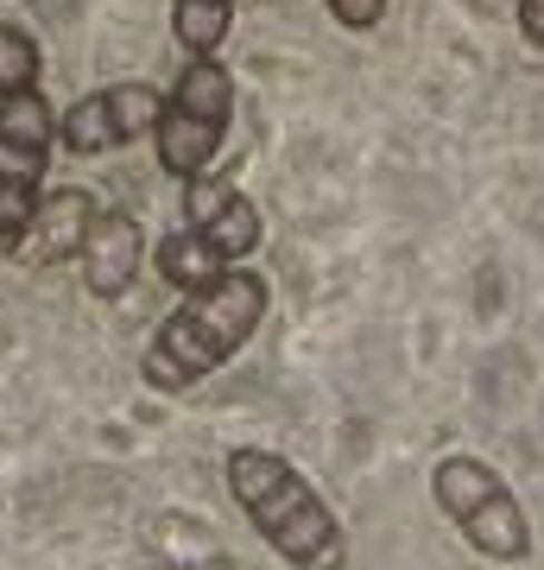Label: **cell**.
<instances>
[{
  "mask_svg": "<svg viewBox=\"0 0 544 570\" xmlns=\"http://www.w3.org/2000/svg\"><path fill=\"white\" fill-rule=\"evenodd\" d=\"M266 305H273V292H266V279L254 266H222L209 285L184 292V305L165 317L159 336H152L146 355H140L146 387L190 393L197 381H209V374L260 330Z\"/></svg>",
  "mask_w": 544,
  "mask_h": 570,
  "instance_id": "cell-1",
  "label": "cell"
},
{
  "mask_svg": "<svg viewBox=\"0 0 544 570\" xmlns=\"http://www.w3.org/2000/svg\"><path fill=\"white\" fill-rule=\"evenodd\" d=\"M228 489L247 508L254 532L298 570H343L348 539L343 520L323 508V494L304 482V469H291L273 450H228Z\"/></svg>",
  "mask_w": 544,
  "mask_h": 570,
  "instance_id": "cell-2",
  "label": "cell"
},
{
  "mask_svg": "<svg viewBox=\"0 0 544 570\" xmlns=\"http://www.w3.org/2000/svg\"><path fill=\"white\" fill-rule=\"evenodd\" d=\"M260 209L247 190H235V178L222 171H197L184 178V228H171L159 242V279L178 292L209 285L222 266H241L260 247Z\"/></svg>",
  "mask_w": 544,
  "mask_h": 570,
  "instance_id": "cell-3",
  "label": "cell"
},
{
  "mask_svg": "<svg viewBox=\"0 0 544 570\" xmlns=\"http://www.w3.org/2000/svg\"><path fill=\"white\" fill-rule=\"evenodd\" d=\"M228 121H235V77L222 70V58H184V77L165 96V115L152 127L159 165L171 178H197L209 171V159L222 153Z\"/></svg>",
  "mask_w": 544,
  "mask_h": 570,
  "instance_id": "cell-4",
  "label": "cell"
},
{
  "mask_svg": "<svg viewBox=\"0 0 544 570\" xmlns=\"http://www.w3.org/2000/svg\"><path fill=\"white\" fill-rule=\"evenodd\" d=\"M431 494L482 558H494V564L532 558V520H525L520 494L506 489L501 469H487L482 456H444L431 469Z\"/></svg>",
  "mask_w": 544,
  "mask_h": 570,
  "instance_id": "cell-5",
  "label": "cell"
},
{
  "mask_svg": "<svg viewBox=\"0 0 544 570\" xmlns=\"http://www.w3.org/2000/svg\"><path fill=\"white\" fill-rule=\"evenodd\" d=\"M58 146V115L39 89L0 96V235L13 242L39 204V178Z\"/></svg>",
  "mask_w": 544,
  "mask_h": 570,
  "instance_id": "cell-6",
  "label": "cell"
},
{
  "mask_svg": "<svg viewBox=\"0 0 544 570\" xmlns=\"http://www.w3.org/2000/svg\"><path fill=\"white\" fill-rule=\"evenodd\" d=\"M159 115L165 96L152 82H108V89H89L70 115H58V146L77 159H101V153H121L133 140H152Z\"/></svg>",
  "mask_w": 544,
  "mask_h": 570,
  "instance_id": "cell-7",
  "label": "cell"
},
{
  "mask_svg": "<svg viewBox=\"0 0 544 570\" xmlns=\"http://www.w3.org/2000/svg\"><path fill=\"white\" fill-rule=\"evenodd\" d=\"M82 285L96 298H121L127 285L140 279V261H146V223L133 209H96V223L82 235Z\"/></svg>",
  "mask_w": 544,
  "mask_h": 570,
  "instance_id": "cell-8",
  "label": "cell"
},
{
  "mask_svg": "<svg viewBox=\"0 0 544 570\" xmlns=\"http://www.w3.org/2000/svg\"><path fill=\"white\" fill-rule=\"evenodd\" d=\"M89 223H96V197H89V190H77V184H70V190H51V197H39V204H32L26 228L13 235V261H20V266L77 261Z\"/></svg>",
  "mask_w": 544,
  "mask_h": 570,
  "instance_id": "cell-9",
  "label": "cell"
},
{
  "mask_svg": "<svg viewBox=\"0 0 544 570\" xmlns=\"http://www.w3.org/2000/svg\"><path fill=\"white\" fill-rule=\"evenodd\" d=\"M228 26H235V0H171V32L184 58H216Z\"/></svg>",
  "mask_w": 544,
  "mask_h": 570,
  "instance_id": "cell-10",
  "label": "cell"
},
{
  "mask_svg": "<svg viewBox=\"0 0 544 570\" xmlns=\"http://www.w3.org/2000/svg\"><path fill=\"white\" fill-rule=\"evenodd\" d=\"M39 45H32V32H20V26L0 20V96H20V89H39Z\"/></svg>",
  "mask_w": 544,
  "mask_h": 570,
  "instance_id": "cell-11",
  "label": "cell"
},
{
  "mask_svg": "<svg viewBox=\"0 0 544 570\" xmlns=\"http://www.w3.org/2000/svg\"><path fill=\"white\" fill-rule=\"evenodd\" d=\"M329 13H336V26H348V32H374V26L386 20V7L393 0H323Z\"/></svg>",
  "mask_w": 544,
  "mask_h": 570,
  "instance_id": "cell-12",
  "label": "cell"
},
{
  "mask_svg": "<svg viewBox=\"0 0 544 570\" xmlns=\"http://www.w3.org/2000/svg\"><path fill=\"white\" fill-rule=\"evenodd\" d=\"M520 32L525 45H544V0H520Z\"/></svg>",
  "mask_w": 544,
  "mask_h": 570,
  "instance_id": "cell-13",
  "label": "cell"
}]
</instances>
